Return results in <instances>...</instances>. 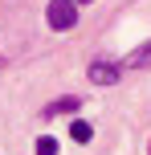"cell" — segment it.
Wrapping results in <instances>:
<instances>
[{
  "label": "cell",
  "mask_w": 151,
  "mask_h": 155,
  "mask_svg": "<svg viewBox=\"0 0 151 155\" xmlns=\"http://www.w3.org/2000/svg\"><path fill=\"white\" fill-rule=\"evenodd\" d=\"M45 21H49L53 33H70L74 25H78V4H74V0H49Z\"/></svg>",
  "instance_id": "obj_1"
},
{
  "label": "cell",
  "mask_w": 151,
  "mask_h": 155,
  "mask_svg": "<svg viewBox=\"0 0 151 155\" xmlns=\"http://www.w3.org/2000/svg\"><path fill=\"white\" fill-rule=\"evenodd\" d=\"M86 78H90L94 86H114V82L123 78V65H119V61H106V57H98V61H90Z\"/></svg>",
  "instance_id": "obj_2"
},
{
  "label": "cell",
  "mask_w": 151,
  "mask_h": 155,
  "mask_svg": "<svg viewBox=\"0 0 151 155\" xmlns=\"http://www.w3.org/2000/svg\"><path fill=\"white\" fill-rule=\"evenodd\" d=\"M78 106H82V98H74V94H65V98H57V102H49L41 114L45 118H57V114H78Z\"/></svg>",
  "instance_id": "obj_3"
},
{
  "label": "cell",
  "mask_w": 151,
  "mask_h": 155,
  "mask_svg": "<svg viewBox=\"0 0 151 155\" xmlns=\"http://www.w3.org/2000/svg\"><path fill=\"white\" fill-rule=\"evenodd\" d=\"M123 65H127V70H147V65H151V41H143L139 49H131Z\"/></svg>",
  "instance_id": "obj_4"
},
{
  "label": "cell",
  "mask_w": 151,
  "mask_h": 155,
  "mask_svg": "<svg viewBox=\"0 0 151 155\" xmlns=\"http://www.w3.org/2000/svg\"><path fill=\"white\" fill-rule=\"evenodd\" d=\"M70 135H74L78 143H90V139H94V127H90V123H82V118H78V123H70Z\"/></svg>",
  "instance_id": "obj_5"
},
{
  "label": "cell",
  "mask_w": 151,
  "mask_h": 155,
  "mask_svg": "<svg viewBox=\"0 0 151 155\" xmlns=\"http://www.w3.org/2000/svg\"><path fill=\"white\" fill-rule=\"evenodd\" d=\"M37 155H57V139L41 135V139H37Z\"/></svg>",
  "instance_id": "obj_6"
},
{
  "label": "cell",
  "mask_w": 151,
  "mask_h": 155,
  "mask_svg": "<svg viewBox=\"0 0 151 155\" xmlns=\"http://www.w3.org/2000/svg\"><path fill=\"white\" fill-rule=\"evenodd\" d=\"M74 4H90V0H74Z\"/></svg>",
  "instance_id": "obj_7"
},
{
  "label": "cell",
  "mask_w": 151,
  "mask_h": 155,
  "mask_svg": "<svg viewBox=\"0 0 151 155\" xmlns=\"http://www.w3.org/2000/svg\"><path fill=\"white\" fill-rule=\"evenodd\" d=\"M147 155H151V143H147Z\"/></svg>",
  "instance_id": "obj_8"
}]
</instances>
